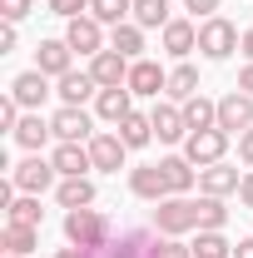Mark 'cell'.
Returning a JSON list of instances; mask_svg holds the SVG:
<instances>
[{"label": "cell", "mask_w": 253, "mask_h": 258, "mask_svg": "<svg viewBox=\"0 0 253 258\" xmlns=\"http://www.w3.org/2000/svg\"><path fill=\"white\" fill-rule=\"evenodd\" d=\"M129 64L119 50H99L95 60H90V75H95V85L99 90H114V85H129Z\"/></svg>", "instance_id": "ba28073f"}, {"label": "cell", "mask_w": 253, "mask_h": 258, "mask_svg": "<svg viewBox=\"0 0 253 258\" xmlns=\"http://www.w3.org/2000/svg\"><path fill=\"white\" fill-rule=\"evenodd\" d=\"M95 90H99V85H95V75H90V70H70V75H60V90H55V95H60L65 104H75V109H80Z\"/></svg>", "instance_id": "d6986e66"}, {"label": "cell", "mask_w": 253, "mask_h": 258, "mask_svg": "<svg viewBox=\"0 0 253 258\" xmlns=\"http://www.w3.org/2000/svg\"><path fill=\"white\" fill-rule=\"evenodd\" d=\"M238 90H243V95H253V60L243 64V75H238Z\"/></svg>", "instance_id": "60d3db41"}, {"label": "cell", "mask_w": 253, "mask_h": 258, "mask_svg": "<svg viewBox=\"0 0 253 258\" xmlns=\"http://www.w3.org/2000/svg\"><path fill=\"white\" fill-rule=\"evenodd\" d=\"M90 15L99 25H124L134 15V0H90Z\"/></svg>", "instance_id": "f1b7e54d"}, {"label": "cell", "mask_w": 253, "mask_h": 258, "mask_svg": "<svg viewBox=\"0 0 253 258\" xmlns=\"http://www.w3.org/2000/svg\"><path fill=\"white\" fill-rule=\"evenodd\" d=\"M164 95H174V99H194V95H199V70H194V64L169 70V90H164Z\"/></svg>", "instance_id": "4dcf8cb0"}, {"label": "cell", "mask_w": 253, "mask_h": 258, "mask_svg": "<svg viewBox=\"0 0 253 258\" xmlns=\"http://www.w3.org/2000/svg\"><path fill=\"white\" fill-rule=\"evenodd\" d=\"M223 154H228V129H194L189 139H184V159L199 164V169L219 164Z\"/></svg>", "instance_id": "277c9868"}, {"label": "cell", "mask_w": 253, "mask_h": 258, "mask_svg": "<svg viewBox=\"0 0 253 258\" xmlns=\"http://www.w3.org/2000/svg\"><path fill=\"white\" fill-rule=\"evenodd\" d=\"M219 129H253V95H243V90H233V95H223L219 99Z\"/></svg>", "instance_id": "30bf717a"}, {"label": "cell", "mask_w": 253, "mask_h": 258, "mask_svg": "<svg viewBox=\"0 0 253 258\" xmlns=\"http://www.w3.org/2000/svg\"><path fill=\"white\" fill-rule=\"evenodd\" d=\"M154 228L164 238H179V233H199V204L184 199V194H169V199H159L154 209Z\"/></svg>", "instance_id": "7a4b0ae2"}, {"label": "cell", "mask_w": 253, "mask_h": 258, "mask_svg": "<svg viewBox=\"0 0 253 258\" xmlns=\"http://www.w3.org/2000/svg\"><path fill=\"white\" fill-rule=\"evenodd\" d=\"M119 139H124L129 149H144V144L154 139V119H149V114H124V119H119Z\"/></svg>", "instance_id": "cb8c5ba5"}, {"label": "cell", "mask_w": 253, "mask_h": 258, "mask_svg": "<svg viewBox=\"0 0 253 258\" xmlns=\"http://www.w3.org/2000/svg\"><path fill=\"white\" fill-rule=\"evenodd\" d=\"M0 15H5V25H15L30 15V0H0Z\"/></svg>", "instance_id": "d590c367"}, {"label": "cell", "mask_w": 253, "mask_h": 258, "mask_svg": "<svg viewBox=\"0 0 253 258\" xmlns=\"http://www.w3.org/2000/svg\"><path fill=\"white\" fill-rule=\"evenodd\" d=\"M5 50H15V25H5V30H0V55H5Z\"/></svg>", "instance_id": "7bdbcfd3"}, {"label": "cell", "mask_w": 253, "mask_h": 258, "mask_svg": "<svg viewBox=\"0 0 253 258\" xmlns=\"http://www.w3.org/2000/svg\"><path fill=\"white\" fill-rule=\"evenodd\" d=\"M65 40H70V50H75V55H90V60L104 50V30H99L95 15H80V20H70Z\"/></svg>", "instance_id": "9c48e42d"}, {"label": "cell", "mask_w": 253, "mask_h": 258, "mask_svg": "<svg viewBox=\"0 0 253 258\" xmlns=\"http://www.w3.org/2000/svg\"><path fill=\"white\" fill-rule=\"evenodd\" d=\"M223 224H228V209H223V199L204 194V199H199V228H223Z\"/></svg>", "instance_id": "836d02e7"}, {"label": "cell", "mask_w": 253, "mask_h": 258, "mask_svg": "<svg viewBox=\"0 0 253 258\" xmlns=\"http://www.w3.org/2000/svg\"><path fill=\"white\" fill-rule=\"evenodd\" d=\"M184 119H189V134L194 129H219V104H209L204 95L184 99Z\"/></svg>", "instance_id": "4316f807"}, {"label": "cell", "mask_w": 253, "mask_h": 258, "mask_svg": "<svg viewBox=\"0 0 253 258\" xmlns=\"http://www.w3.org/2000/svg\"><path fill=\"white\" fill-rule=\"evenodd\" d=\"M184 5H189L194 15H204V20H209V15H214V10H219V0H184Z\"/></svg>", "instance_id": "f35d334b"}, {"label": "cell", "mask_w": 253, "mask_h": 258, "mask_svg": "<svg viewBox=\"0 0 253 258\" xmlns=\"http://www.w3.org/2000/svg\"><path fill=\"white\" fill-rule=\"evenodd\" d=\"M238 45H243V55L253 60V30H243V40H238Z\"/></svg>", "instance_id": "f6af8a7d"}, {"label": "cell", "mask_w": 253, "mask_h": 258, "mask_svg": "<svg viewBox=\"0 0 253 258\" xmlns=\"http://www.w3.org/2000/svg\"><path fill=\"white\" fill-rule=\"evenodd\" d=\"M55 174H60V169H55L50 159L30 154L25 164H15V174H10V179H15V189H20V194H40V189H50V184H55Z\"/></svg>", "instance_id": "52a82bcc"}, {"label": "cell", "mask_w": 253, "mask_h": 258, "mask_svg": "<svg viewBox=\"0 0 253 258\" xmlns=\"http://www.w3.org/2000/svg\"><path fill=\"white\" fill-rule=\"evenodd\" d=\"M0 243H5V253H30V248H35V228H25V224H5Z\"/></svg>", "instance_id": "d6a6232c"}, {"label": "cell", "mask_w": 253, "mask_h": 258, "mask_svg": "<svg viewBox=\"0 0 253 258\" xmlns=\"http://www.w3.org/2000/svg\"><path fill=\"white\" fill-rule=\"evenodd\" d=\"M154 134L164 144H179V139H189V119H184V109L179 104H154Z\"/></svg>", "instance_id": "5bb4252c"}, {"label": "cell", "mask_w": 253, "mask_h": 258, "mask_svg": "<svg viewBox=\"0 0 253 258\" xmlns=\"http://www.w3.org/2000/svg\"><path fill=\"white\" fill-rule=\"evenodd\" d=\"M189 248H194V258H233V243L223 238L219 228H199V238Z\"/></svg>", "instance_id": "484cf974"}, {"label": "cell", "mask_w": 253, "mask_h": 258, "mask_svg": "<svg viewBox=\"0 0 253 258\" xmlns=\"http://www.w3.org/2000/svg\"><path fill=\"white\" fill-rule=\"evenodd\" d=\"M134 25L139 30H164L169 25V0H134Z\"/></svg>", "instance_id": "83f0119b"}, {"label": "cell", "mask_w": 253, "mask_h": 258, "mask_svg": "<svg viewBox=\"0 0 253 258\" xmlns=\"http://www.w3.org/2000/svg\"><path fill=\"white\" fill-rule=\"evenodd\" d=\"M50 129H55V139H60V144H90V139H95L90 114H85V109H75V104H60V114L50 119Z\"/></svg>", "instance_id": "8992f818"}, {"label": "cell", "mask_w": 253, "mask_h": 258, "mask_svg": "<svg viewBox=\"0 0 253 258\" xmlns=\"http://www.w3.org/2000/svg\"><path fill=\"white\" fill-rule=\"evenodd\" d=\"M159 169H164V179H169V194H189L194 179H199V169H194L184 154H174V159H159Z\"/></svg>", "instance_id": "603a6c76"}, {"label": "cell", "mask_w": 253, "mask_h": 258, "mask_svg": "<svg viewBox=\"0 0 253 258\" xmlns=\"http://www.w3.org/2000/svg\"><path fill=\"white\" fill-rule=\"evenodd\" d=\"M10 95L20 99V109H40V104H45V95H50V75H40V70H25V75H15Z\"/></svg>", "instance_id": "9a60e30c"}, {"label": "cell", "mask_w": 253, "mask_h": 258, "mask_svg": "<svg viewBox=\"0 0 253 258\" xmlns=\"http://www.w3.org/2000/svg\"><path fill=\"white\" fill-rule=\"evenodd\" d=\"M233 258H253V238H243V243H233Z\"/></svg>", "instance_id": "ee69618b"}, {"label": "cell", "mask_w": 253, "mask_h": 258, "mask_svg": "<svg viewBox=\"0 0 253 258\" xmlns=\"http://www.w3.org/2000/svg\"><path fill=\"white\" fill-rule=\"evenodd\" d=\"M5 258H25V253H5Z\"/></svg>", "instance_id": "bcb514c9"}, {"label": "cell", "mask_w": 253, "mask_h": 258, "mask_svg": "<svg viewBox=\"0 0 253 258\" xmlns=\"http://www.w3.org/2000/svg\"><path fill=\"white\" fill-rule=\"evenodd\" d=\"M10 224H25V228H40V219H45V209H40V194H25V199H15L10 209Z\"/></svg>", "instance_id": "f546056e"}, {"label": "cell", "mask_w": 253, "mask_h": 258, "mask_svg": "<svg viewBox=\"0 0 253 258\" xmlns=\"http://www.w3.org/2000/svg\"><path fill=\"white\" fill-rule=\"evenodd\" d=\"M129 90L159 99V90H169V75H164L154 60H134V64H129Z\"/></svg>", "instance_id": "4fadbf2b"}, {"label": "cell", "mask_w": 253, "mask_h": 258, "mask_svg": "<svg viewBox=\"0 0 253 258\" xmlns=\"http://www.w3.org/2000/svg\"><path fill=\"white\" fill-rule=\"evenodd\" d=\"M50 10L65 20H80V10H90V0H50Z\"/></svg>", "instance_id": "8d00e7d4"}, {"label": "cell", "mask_w": 253, "mask_h": 258, "mask_svg": "<svg viewBox=\"0 0 253 258\" xmlns=\"http://www.w3.org/2000/svg\"><path fill=\"white\" fill-rule=\"evenodd\" d=\"M238 169H228V164H209V169H199V189L204 194H214V199H223V194H238Z\"/></svg>", "instance_id": "ac0fdd59"}, {"label": "cell", "mask_w": 253, "mask_h": 258, "mask_svg": "<svg viewBox=\"0 0 253 258\" xmlns=\"http://www.w3.org/2000/svg\"><path fill=\"white\" fill-rule=\"evenodd\" d=\"M238 159L253 164V129H243V134H238Z\"/></svg>", "instance_id": "74e56055"}, {"label": "cell", "mask_w": 253, "mask_h": 258, "mask_svg": "<svg viewBox=\"0 0 253 258\" xmlns=\"http://www.w3.org/2000/svg\"><path fill=\"white\" fill-rule=\"evenodd\" d=\"M55 129H50V119H40V109H30V114H20V124H15V139L30 149V154H40V144L50 139Z\"/></svg>", "instance_id": "44dd1931"}, {"label": "cell", "mask_w": 253, "mask_h": 258, "mask_svg": "<svg viewBox=\"0 0 253 258\" xmlns=\"http://www.w3.org/2000/svg\"><path fill=\"white\" fill-rule=\"evenodd\" d=\"M238 199H243V204L253 209V174H243V184H238Z\"/></svg>", "instance_id": "b9f144b4"}, {"label": "cell", "mask_w": 253, "mask_h": 258, "mask_svg": "<svg viewBox=\"0 0 253 258\" xmlns=\"http://www.w3.org/2000/svg\"><path fill=\"white\" fill-rule=\"evenodd\" d=\"M129 95H134L129 85H114V90H99V95H95V109H99V119H114V124H119L124 114H134Z\"/></svg>", "instance_id": "ffe728a7"}, {"label": "cell", "mask_w": 253, "mask_h": 258, "mask_svg": "<svg viewBox=\"0 0 253 258\" xmlns=\"http://www.w3.org/2000/svg\"><path fill=\"white\" fill-rule=\"evenodd\" d=\"M60 204L65 209H90V204H95V184H90V179H65L60 184Z\"/></svg>", "instance_id": "1f68e13d"}, {"label": "cell", "mask_w": 253, "mask_h": 258, "mask_svg": "<svg viewBox=\"0 0 253 258\" xmlns=\"http://www.w3.org/2000/svg\"><path fill=\"white\" fill-rule=\"evenodd\" d=\"M55 258H99V248H75V243H70V248H60Z\"/></svg>", "instance_id": "ab89813d"}, {"label": "cell", "mask_w": 253, "mask_h": 258, "mask_svg": "<svg viewBox=\"0 0 253 258\" xmlns=\"http://www.w3.org/2000/svg\"><path fill=\"white\" fill-rule=\"evenodd\" d=\"M50 164L60 169L65 179H85V169H95V159H90V144H55Z\"/></svg>", "instance_id": "2e32d148"}, {"label": "cell", "mask_w": 253, "mask_h": 258, "mask_svg": "<svg viewBox=\"0 0 253 258\" xmlns=\"http://www.w3.org/2000/svg\"><path fill=\"white\" fill-rule=\"evenodd\" d=\"M129 189H134V199H169V179H164V169L159 164H139L134 174H129Z\"/></svg>", "instance_id": "e0dca14e"}, {"label": "cell", "mask_w": 253, "mask_h": 258, "mask_svg": "<svg viewBox=\"0 0 253 258\" xmlns=\"http://www.w3.org/2000/svg\"><path fill=\"white\" fill-rule=\"evenodd\" d=\"M15 124H20V99L5 95V99H0V129H10V134H15Z\"/></svg>", "instance_id": "e575fe53"}, {"label": "cell", "mask_w": 253, "mask_h": 258, "mask_svg": "<svg viewBox=\"0 0 253 258\" xmlns=\"http://www.w3.org/2000/svg\"><path fill=\"white\" fill-rule=\"evenodd\" d=\"M65 238L75 243V248H104L109 238H114V224L95 214V209H70L65 214Z\"/></svg>", "instance_id": "6da1fadb"}, {"label": "cell", "mask_w": 253, "mask_h": 258, "mask_svg": "<svg viewBox=\"0 0 253 258\" xmlns=\"http://www.w3.org/2000/svg\"><path fill=\"white\" fill-rule=\"evenodd\" d=\"M159 248H164V238H154L149 228H119L99 248V258H159Z\"/></svg>", "instance_id": "3957f363"}, {"label": "cell", "mask_w": 253, "mask_h": 258, "mask_svg": "<svg viewBox=\"0 0 253 258\" xmlns=\"http://www.w3.org/2000/svg\"><path fill=\"white\" fill-rule=\"evenodd\" d=\"M164 50L184 60L189 50H199V30H194L189 20H169V25H164Z\"/></svg>", "instance_id": "7402d4cb"}, {"label": "cell", "mask_w": 253, "mask_h": 258, "mask_svg": "<svg viewBox=\"0 0 253 258\" xmlns=\"http://www.w3.org/2000/svg\"><path fill=\"white\" fill-rule=\"evenodd\" d=\"M199 50H204L209 60H228V55L238 50V30H233L223 15H209V20L199 25Z\"/></svg>", "instance_id": "5b68a950"}, {"label": "cell", "mask_w": 253, "mask_h": 258, "mask_svg": "<svg viewBox=\"0 0 253 258\" xmlns=\"http://www.w3.org/2000/svg\"><path fill=\"white\" fill-rule=\"evenodd\" d=\"M70 55H75L70 40H40V45H35V70L60 80V75H70Z\"/></svg>", "instance_id": "8fae6325"}, {"label": "cell", "mask_w": 253, "mask_h": 258, "mask_svg": "<svg viewBox=\"0 0 253 258\" xmlns=\"http://www.w3.org/2000/svg\"><path fill=\"white\" fill-rule=\"evenodd\" d=\"M124 139L119 134H95L90 139V159H95V169H104V174H119L124 169Z\"/></svg>", "instance_id": "7c38bea8"}, {"label": "cell", "mask_w": 253, "mask_h": 258, "mask_svg": "<svg viewBox=\"0 0 253 258\" xmlns=\"http://www.w3.org/2000/svg\"><path fill=\"white\" fill-rule=\"evenodd\" d=\"M109 50H119L124 60H139V50H144V30H139L134 20L114 25V35H109Z\"/></svg>", "instance_id": "d4e9b609"}]
</instances>
